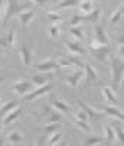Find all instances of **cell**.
Segmentation results:
<instances>
[{
  "label": "cell",
  "mask_w": 124,
  "mask_h": 146,
  "mask_svg": "<svg viewBox=\"0 0 124 146\" xmlns=\"http://www.w3.org/2000/svg\"><path fill=\"white\" fill-rule=\"evenodd\" d=\"M110 80L114 90H118L124 80V59L117 56H110Z\"/></svg>",
  "instance_id": "1"
},
{
  "label": "cell",
  "mask_w": 124,
  "mask_h": 146,
  "mask_svg": "<svg viewBox=\"0 0 124 146\" xmlns=\"http://www.w3.org/2000/svg\"><path fill=\"white\" fill-rule=\"evenodd\" d=\"M29 3H25L22 0H6L5 3V13H3V20H2V26L9 22V19L13 16H17L20 12H23L29 9Z\"/></svg>",
  "instance_id": "2"
},
{
  "label": "cell",
  "mask_w": 124,
  "mask_h": 146,
  "mask_svg": "<svg viewBox=\"0 0 124 146\" xmlns=\"http://www.w3.org/2000/svg\"><path fill=\"white\" fill-rule=\"evenodd\" d=\"M17 51H19V56H20V61H22L23 67L29 68L32 65V59H33V46L26 40V38H23Z\"/></svg>",
  "instance_id": "3"
},
{
  "label": "cell",
  "mask_w": 124,
  "mask_h": 146,
  "mask_svg": "<svg viewBox=\"0 0 124 146\" xmlns=\"http://www.w3.org/2000/svg\"><path fill=\"white\" fill-rule=\"evenodd\" d=\"M52 88H53V86L51 84V82H48V84H44V86H39V87L33 88L30 93H28V94L23 97V100H25V101L38 100V98H40V97L46 96L48 93H51V90H52Z\"/></svg>",
  "instance_id": "4"
},
{
  "label": "cell",
  "mask_w": 124,
  "mask_h": 146,
  "mask_svg": "<svg viewBox=\"0 0 124 146\" xmlns=\"http://www.w3.org/2000/svg\"><path fill=\"white\" fill-rule=\"evenodd\" d=\"M84 75H85L84 71L77 68L75 71H72V72H69V74H67V75H64V81L67 82L68 87H71L72 90H77V87L79 86V82H81L82 78H84Z\"/></svg>",
  "instance_id": "5"
},
{
  "label": "cell",
  "mask_w": 124,
  "mask_h": 146,
  "mask_svg": "<svg viewBox=\"0 0 124 146\" xmlns=\"http://www.w3.org/2000/svg\"><path fill=\"white\" fill-rule=\"evenodd\" d=\"M13 90H15V93H16V94L25 97L28 93H30V91L33 90V82H32V81H29V80H23V78H20V80H17V81H15V82H13Z\"/></svg>",
  "instance_id": "6"
},
{
  "label": "cell",
  "mask_w": 124,
  "mask_h": 146,
  "mask_svg": "<svg viewBox=\"0 0 124 146\" xmlns=\"http://www.w3.org/2000/svg\"><path fill=\"white\" fill-rule=\"evenodd\" d=\"M16 40V32L10 29L6 35L0 36V49H16L17 48Z\"/></svg>",
  "instance_id": "7"
},
{
  "label": "cell",
  "mask_w": 124,
  "mask_h": 146,
  "mask_svg": "<svg viewBox=\"0 0 124 146\" xmlns=\"http://www.w3.org/2000/svg\"><path fill=\"white\" fill-rule=\"evenodd\" d=\"M55 74L53 71H38L32 78L30 81L33 82V86L39 87V86H44V84H48V82H51L53 80Z\"/></svg>",
  "instance_id": "8"
},
{
  "label": "cell",
  "mask_w": 124,
  "mask_h": 146,
  "mask_svg": "<svg viewBox=\"0 0 124 146\" xmlns=\"http://www.w3.org/2000/svg\"><path fill=\"white\" fill-rule=\"evenodd\" d=\"M98 93H100V98L102 101H106L108 104H115V106L118 104V98L114 93V88H111V87H100Z\"/></svg>",
  "instance_id": "9"
},
{
  "label": "cell",
  "mask_w": 124,
  "mask_h": 146,
  "mask_svg": "<svg viewBox=\"0 0 124 146\" xmlns=\"http://www.w3.org/2000/svg\"><path fill=\"white\" fill-rule=\"evenodd\" d=\"M64 44H65V46H67V49L69 51V54H72V55H87L88 54V51H87V48L82 45V44H79V40H64Z\"/></svg>",
  "instance_id": "10"
},
{
  "label": "cell",
  "mask_w": 124,
  "mask_h": 146,
  "mask_svg": "<svg viewBox=\"0 0 124 146\" xmlns=\"http://www.w3.org/2000/svg\"><path fill=\"white\" fill-rule=\"evenodd\" d=\"M91 56L100 62H106L107 59H110L111 56V49H110V45H102L100 48H95V49H91Z\"/></svg>",
  "instance_id": "11"
},
{
  "label": "cell",
  "mask_w": 124,
  "mask_h": 146,
  "mask_svg": "<svg viewBox=\"0 0 124 146\" xmlns=\"http://www.w3.org/2000/svg\"><path fill=\"white\" fill-rule=\"evenodd\" d=\"M59 68L56 58H45L36 64V71H56Z\"/></svg>",
  "instance_id": "12"
},
{
  "label": "cell",
  "mask_w": 124,
  "mask_h": 146,
  "mask_svg": "<svg viewBox=\"0 0 124 146\" xmlns=\"http://www.w3.org/2000/svg\"><path fill=\"white\" fill-rule=\"evenodd\" d=\"M35 15H36V9L32 7V9H26V10H23V12H20L16 17H17V20H19V23L22 25L23 28H28V26L32 23Z\"/></svg>",
  "instance_id": "13"
},
{
  "label": "cell",
  "mask_w": 124,
  "mask_h": 146,
  "mask_svg": "<svg viewBox=\"0 0 124 146\" xmlns=\"http://www.w3.org/2000/svg\"><path fill=\"white\" fill-rule=\"evenodd\" d=\"M77 104H78V107H81V109H84L85 111H87V114L90 116V120H92V121H98L100 120V117H101V110H97V109H94L92 106H90L88 103H85V101H82V100H77Z\"/></svg>",
  "instance_id": "14"
},
{
  "label": "cell",
  "mask_w": 124,
  "mask_h": 146,
  "mask_svg": "<svg viewBox=\"0 0 124 146\" xmlns=\"http://www.w3.org/2000/svg\"><path fill=\"white\" fill-rule=\"evenodd\" d=\"M101 111L111 116V117H114V119H118V120L124 121V111L120 107H117L115 104H106V106L101 107Z\"/></svg>",
  "instance_id": "15"
},
{
  "label": "cell",
  "mask_w": 124,
  "mask_h": 146,
  "mask_svg": "<svg viewBox=\"0 0 124 146\" xmlns=\"http://www.w3.org/2000/svg\"><path fill=\"white\" fill-rule=\"evenodd\" d=\"M94 39H97L98 42H101L102 45H108L110 44V36L107 33V31L104 29L102 25H95L94 26Z\"/></svg>",
  "instance_id": "16"
},
{
  "label": "cell",
  "mask_w": 124,
  "mask_h": 146,
  "mask_svg": "<svg viewBox=\"0 0 124 146\" xmlns=\"http://www.w3.org/2000/svg\"><path fill=\"white\" fill-rule=\"evenodd\" d=\"M23 113V106H17L16 109H13L12 111H9L6 116H3V126H9L10 123L16 121Z\"/></svg>",
  "instance_id": "17"
},
{
  "label": "cell",
  "mask_w": 124,
  "mask_h": 146,
  "mask_svg": "<svg viewBox=\"0 0 124 146\" xmlns=\"http://www.w3.org/2000/svg\"><path fill=\"white\" fill-rule=\"evenodd\" d=\"M123 123L121 120L118 119H114V121H111V126L115 132V137H117V142H120L121 145H124V127H123Z\"/></svg>",
  "instance_id": "18"
},
{
  "label": "cell",
  "mask_w": 124,
  "mask_h": 146,
  "mask_svg": "<svg viewBox=\"0 0 124 146\" xmlns=\"http://www.w3.org/2000/svg\"><path fill=\"white\" fill-rule=\"evenodd\" d=\"M84 72H85V75H84V78H85V86L94 84V82L98 80V74H97V71H95V70H94L91 65L85 64Z\"/></svg>",
  "instance_id": "19"
},
{
  "label": "cell",
  "mask_w": 124,
  "mask_h": 146,
  "mask_svg": "<svg viewBox=\"0 0 124 146\" xmlns=\"http://www.w3.org/2000/svg\"><path fill=\"white\" fill-rule=\"evenodd\" d=\"M51 106H52L53 109H56L58 111L64 113V114H67V113L71 111V106H69V104H67L65 101H62V100H56V98H53V100L51 101Z\"/></svg>",
  "instance_id": "20"
},
{
  "label": "cell",
  "mask_w": 124,
  "mask_h": 146,
  "mask_svg": "<svg viewBox=\"0 0 124 146\" xmlns=\"http://www.w3.org/2000/svg\"><path fill=\"white\" fill-rule=\"evenodd\" d=\"M69 35L77 39V40H82L84 42L85 39V33H84V29H82V25H77V26H69Z\"/></svg>",
  "instance_id": "21"
},
{
  "label": "cell",
  "mask_w": 124,
  "mask_h": 146,
  "mask_svg": "<svg viewBox=\"0 0 124 146\" xmlns=\"http://www.w3.org/2000/svg\"><path fill=\"white\" fill-rule=\"evenodd\" d=\"M72 120H74V126L77 129H79L82 133H87V135L91 133V124L88 123V120H79V119H74V117H72Z\"/></svg>",
  "instance_id": "22"
},
{
  "label": "cell",
  "mask_w": 124,
  "mask_h": 146,
  "mask_svg": "<svg viewBox=\"0 0 124 146\" xmlns=\"http://www.w3.org/2000/svg\"><path fill=\"white\" fill-rule=\"evenodd\" d=\"M104 137H106V142L107 143H114L115 140H117V137H115V132H114V129H113V126H111V123H108V124H104Z\"/></svg>",
  "instance_id": "23"
},
{
  "label": "cell",
  "mask_w": 124,
  "mask_h": 146,
  "mask_svg": "<svg viewBox=\"0 0 124 146\" xmlns=\"http://www.w3.org/2000/svg\"><path fill=\"white\" fill-rule=\"evenodd\" d=\"M19 106V101L17 100H12V101H6L2 107H0V117L6 116L9 111H12L13 109H16Z\"/></svg>",
  "instance_id": "24"
},
{
  "label": "cell",
  "mask_w": 124,
  "mask_h": 146,
  "mask_svg": "<svg viewBox=\"0 0 124 146\" xmlns=\"http://www.w3.org/2000/svg\"><path fill=\"white\" fill-rule=\"evenodd\" d=\"M79 2H81V0H59V2L53 7L56 10H59V9H68V7H75V6L79 5Z\"/></svg>",
  "instance_id": "25"
},
{
  "label": "cell",
  "mask_w": 124,
  "mask_h": 146,
  "mask_svg": "<svg viewBox=\"0 0 124 146\" xmlns=\"http://www.w3.org/2000/svg\"><path fill=\"white\" fill-rule=\"evenodd\" d=\"M78 6H79V12H81V15H88L91 10H94L92 0H81Z\"/></svg>",
  "instance_id": "26"
},
{
  "label": "cell",
  "mask_w": 124,
  "mask_h": 146,
  "mask_svg": "<svg viewBox=\"0 0 124 146\" xmlns=\"http://www.w3.org/2000/svg\"><path fill=\"white\" fill-rule=\"evenodd\" d=\"M59 129H61V124L59 123H44V126H42V132L46 136L52 135L53 132H56Z\"/></svg>",
  "instance_id": "27"
},
{
  "label": "cell",
  "mask_w": 124,
  "mask_h": 146,
  "mask_svg": "<svg viewBox=\"0 0 124 146\" xmlns=\"http://www.w3.org/2000/svg\"><path fill=\"white\" fill-rule=\"evenodd\" d=\"M7 142H9V143H15V145L22 143V142H23V135L20 133L19 130H12V132L7 135Z\"/></svg>",
  "instance_id": "28"
},
{
  "label": "cell",
  "mask_w": 124,
  "mask_h": 146,
  "mask_svg": "<svg viewBox=\"0 0 124 146\" xmlns=\"http://www.w3.org/2000/svg\"><path fill=\"white\" fill-rule=\"evenodd\" d=\"M68 58H69V61L72 62V65L75 67V68H78V70H84L85 68V62H84V59H82V56L81 55H68Z\"/></svg>",
  "instance_id": "29"
},
{
  "label": "cell",
  "mask_w": 124,
  "mask_h": 146,
  "mask_svg": "<svg viewBox=\"0 0 124 146\" xmlns=\"http://www.w3.org/2000/svg\"><path fill=\"white\" fill-rule=\"evenodd\" d=\"M101 17V9L100 7H94V10H91L88 15H85V20L91 23H97Z\"/></svg>",
  "instance_id": "30"
},
{
  "label": "cell",
  "mask_w": 124,
  "mask_h": 146,
  "mask_svg": "<svg viewBox=\"0 0 124 146\" xmlns=\"http://www.w3.org/2000/svg\"><path fill=\"white\" fill-rule=\"evenodd\" d=\"M101 143H106V137H100V136H94L90 135L88 139L84 142L85 146H92V145H101Z\"/></svg>",
  "instance_id": "31"
},
{
  "label": "cell",
  "mask_w": 124,
  "mask_h": 146,
  "mask_svg": "<svg viewBox=\"0 0 124 146\" xmlns=\"http://www.w3.org/2000/svg\"><path fill=\"white\" fill-rule=\"evenodd\" d=\"M46 17L49 19V22L51 23H59L61 20H62V15L59 12H53V10H46L45 12Z\"/></svg>",
  "instance_id": "32"
},
{
  "label": "cell",
  "mask_w": 124,
  "mask_h": 146,
  "mask_svg": "<svg viewBox=\"0 0 124 146\" xmlns=\"http://www.w3.org/2000/svg\"><path fill=\"white\" fill-rule=\"evenodd\" d=\"M56 61H58V65H59L61 68H72V67H74V65H72V62H71L69 58H68V55L58 56Z\"/></svg>",
  "instance_id": "33"
},
{
  "label": "cell",
  "mask_w": 124,
  "mask_h": 146,
  "mask_svg": "<svg viewBox=\"0 0 124 146\" xmlns=\"http://www.w3.org/2000/svg\"><path fill=\"white\" fill-rule=\"evenodd\" d=\"M48 35L52 38V39H56L61 36V28L58 23H52L49 28H48Z\"/></svg>",
  "instance_id": "34"
},
{
  "label": "cell",
  "mask_w": 124,
  "mask_h": 146,
  "mask_svg": "<svg viewBox=\"0 0 124 146\" xmlns=\"http://www.w3.org/2000/svg\"><path fill=\"white\" fill-rule=\"evenodd\" d=\"M61 139H62V132H61V129H59V130L53 132L52 135H49L48 145H56V143H59V142H61Z\"/></svg>",
  "instance_id": "35"
},
{
  "label": "cell",
  "mask_w": 124,
  "mask_h": 146,
  "mask_svg": "<svg viewBox=\"0 0 124 146\" xmlns=\"http://www.w3.org/2000/svg\"><path fill=\"white\" fill-rule=\"evenodd\" d=\"M72 117H74V119H79V120H90V116L87 114V111H85L84 109H81V107L74 111Z\"/></svg>",
  "instance_id": "36"
},
{
  "label": "cell",
  "mask_w": 124,
  "mask_h": 146,
  "mask_svg": "<svg viewBox=\"0 0 124 146\" xmlns=\"http://www.w3.org/2000/svg\"><path fill=\"white\" fill-rule=\"evenodd\" d=\"M85 20V15H74L71 17V26H77V25H81L82 22Z\"/></svg>",
  "instance_id": "37"
},
{
  "label": "cell",
  "mask_w": 124,
  "mask_h": 146,
  "mask_svg": "<svg viewBox=\"0 0 124 146\" xmlns=\"http://www.w3.org/2000/svg\"><path fill=\"white\" fill-rule=\"evenodd\" d=\"M5 3H6V0H0V26H2V19L5 13Z\"/></svg>",
  "instance_id": "38"
},
{
  "label": "cell",
  "mask_w": 124,
  "mask_h": 146,
  "mask_svg": "<svg viewBox=\"0 0 124 146\" xmlns=\"http://www.w3.org/2000/svg\"><path fill=\"white\" fill-rule=\"evenodd\" d=\"M30 2L33 5H38V6H44L45 3H49V2H52V0H30Z\"/></svg>",
  "instance_id": "39"
},
{
  "label": "cell",
  "mask_w": 124,
  "mask_h": 146,
  "mask_svg": "<svg viewBox=\"0 0 124 146\" xmlns=\"http://www.w3.org/2000/svg\"><path fill=\"white\" fill-rule=\"evenodd\" d=\"M118 54H120V58L124 59V45H118Z\"/></svg>",
  "instance_id": "40"
},
{
  "label": "cell",
  "mask_w": 124,
  "mask_h": 146,
  "mask_svg": "<svg viewBox=\"0 0 124 146\" xmlns=\"http://www.w3.org/2000/svg\"><path fill=\"white\" fill-rule=\"evenodd\" d=\"M6 142H7V137H5V136L0 135V145H5Z\"/></svg>",
  "instance_id": "41"
},
{
  "label": "cell",
  "mask_w": 124,
  "mask_h": 146,
  "mask_svg": "<svg viewBox=\"0 0 124 146\" xmlns=\"http://www.w3.org/2000/svg\"><path fill=\"white\" fill-rule=\"evenodd\" d=\"M118 45H124V33L118 38Z\"/></svg>",
  "instance_id": "42"
},
{
  "label": "cell",
  "mask_w": 124,
  "mask_h": 146,
  "mask_svg": "<svg viewBox=\"0 0 124 146\" xmlns=\"http://www.w3.org/2000/svg\"><path fill=\"white\" fill-rule=\"evenodd\" d=\"M2 127H3V119L0 117V135H2Z\"/></svg>",
  "instance_id": "43"
},
{
  "label": "cell",
  "mask_w": 124,
  "mask_h": 146,
  "mask_svg": "<svg viewBox=\"0 0 124 146\" xmlns=\"http://www.w3.org/2000/svg\"><path fill=\"white\" fill-rule=\"evenodd\" d=\"M3 80H5V77H0V82H2Z\"/></svg>",
  "instance_id": "44"
},
{
  "label": "cell",
  "mask_w": 124,
  "mask_h": 146,
  "mask_svg": "<svg viewBox=\"0 0 124 146\" xmlns=\"http://www.w3.org/2000/svg\"><path fill=\"white\" fill-rule=\"evenodd\" d=\"M0 98H2V96H0Z\"/></svg>",
  "instance_id": "45"
}]
</instances>
